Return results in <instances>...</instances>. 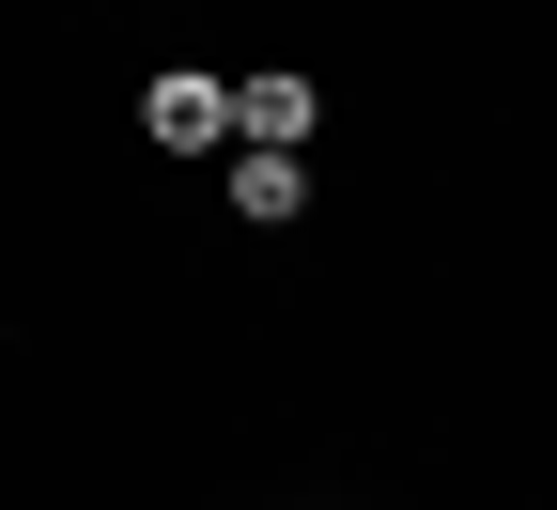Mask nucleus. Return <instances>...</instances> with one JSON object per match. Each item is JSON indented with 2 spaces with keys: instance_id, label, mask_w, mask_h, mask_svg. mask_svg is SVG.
I'll use <instances>...</instances> for the list:
<instances>
[{
  "instance_id": "1",
  "label": "nucleus",
  "mask_w": 557,
  "mask_h": 510,
  "mask_svg": "<svg viewBox=\"0 0 557 510\" xmlns=\"http://www.w3.org/2000/svg\"><path fill=\"white\" fill-rule=\"evenodd\" d=\"M139 139H171V156H218V139H233V94L201 78V62H171V78L139 94Z\"/></svg>"
},
{
  "instance_id": "2",
  "label": "nucleus",
  "mask_w": 557,
  "mask_h": 510,
  "mask_svg": "<svg viewBox=\"0 0 557 510\" xmlns=\"http://www.w3.org/2000/svg\"><path fill=\"white\" fill-rule=\"evenodd\" d=\"M325 124L310 78H233V156H295V139Z\"/></svg>"
},
{
  "instance_id": "3",
  "label": "nucleus",
  "mask_w": 557,
  "mask_h": 510,
  "mask_svg": "<svg viewBox=\"0 0 557 510\" xmlns=\"http://www.w3.org/2000/svg\"><path fill=\"white\" fill-rule=\"evenodd\" d=\"M233 216L248 233H295L310 216V156H233Z\"/></svg>"
}]
</instances>
